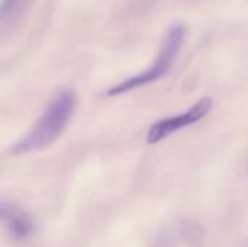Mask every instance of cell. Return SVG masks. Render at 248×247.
Returning <instances> with one entry per match:
<instances>
[{
  "label": "cell",
  "instance_id": "cell-1",
  "mask_svg": "<svg viewBox=\"0 0 248 247\" xmlns=\"http://www.w3.org/2000/svg\"><path fill=\"white\" fill-rule=\"evenodd\" d=\"M76 108V93L71 89H61L45 106L32 128L10 148V153L28 154L39 151L55 143L68 125Z\"/></svg>",
  "mask_w": 248,
  "mask_h": 247
},
{
  "label": "cell",
  "instance_id": "cell-2",
  "mask_svg": "<svg viewBox=\"0 0 248 247\" xmlns=\"http://www.w3.org/2000/svg\"><path fill=\"white\" fill-rule=\"evenodd\" d=\"M185 38H186V28L183 25L171 26L163 41V45H161L158 55L155 57L153 66H150L148 68H145L144 71H141L138 74H134V76L116 83L106 92V95L118 96V95L147 86V84L154 83L155 80L161 79L171 68L176 57L179 55V52L185 44Z\"/></svg>",
  "mask_w": 248,
  "mask_h": 247
},
{
  "label": "cell",
  "instance_id": "cell-3",
  "mask_svg": "<svg viewBox=\"0 0 248 247\" xmlns=\"http://www.w3.org/2000/svg\"><path fill=\"white\" fill-rule=\"evenodd\" d=\"M212 102H214L212 98H202L193 106H190L186 112L174 115V116L163 118L154 122L147 132V143L157 144L163 141L164 138H167L169 135L174 134L176 131L199 122L203 116H206L211 112Z\"/></svg>",
  "mask_w": 248,
  "mask_h": 247
},
{
  "label": "cell",
  "instance_id": "cell-4",
  "mask_svg": "<svg viewBox=\"0 0 248 247\" xmlns=\"http://www.w3.org/2000/svg\"><path fill=\"white\" fill-rule=\"evenodd\" d=\"M0 215L6 231L13 240H23L32 233V218L25 210L19 208L17 205L1 201Z\"/></svg>",
  "mask_w": 248,
  "mask_h": 247
},
{
  "label": "cell",
  "instance_id": "cell-5",
  "mask_svg": "<svg viewBox=\"0 0 248 247\" xmlns=\"http://www.w3.org/2000/svg\"><path fill=\"white\" fill-rule=\"evenodd\" d=\"M23 0H3V6H1V22L6 23L7 20H10L12 17L16 16V13L20 10Z\"/></svg>",
  "mask_w": 248,
  "mask_h": 247
}]
</instances>
